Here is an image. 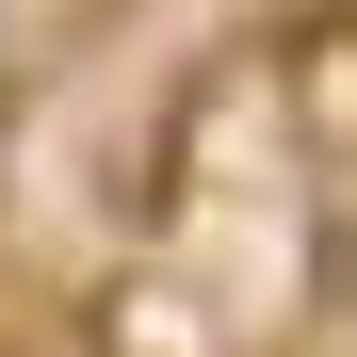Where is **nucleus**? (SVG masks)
Listing matches in <instances>:
<instances>
[{
  "label": "nucleus",
  "instance_id": "nucleus-1",
  "mask_svg": "<svg viewBox=\"0 0 357 357\" xmlns=\"http://www.w3.org/2000/svg\"><path fill=\"white\" fill-rule=\"evenodd\" d=\"M0 98H17V0H0Z\"/></svg>",
  "mask_w": 357,
  "mask_h": 357
},
{
  "label": "nucleus",
  "instance_id": "nucleus-2",
  "mask_svg": "<svg viewBox=\"0 0 357 357\" xmlns=\"http://www.w3.org/2000/svg\"><path fill=\"white\" fill-rule=\"evenodd\" d=\"M309 17H341V0H309Z\"/></svg>",
  "mask_w": 357,
  "mask_h": 357
}]
</instances>
